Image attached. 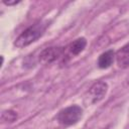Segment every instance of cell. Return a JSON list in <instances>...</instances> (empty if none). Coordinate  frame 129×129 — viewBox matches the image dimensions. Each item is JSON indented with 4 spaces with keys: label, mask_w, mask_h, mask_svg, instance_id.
<instances>
[{
    "label": "cell",
    "mask_w": 129,
    "mask_h": 129,
    "mask_svg": "<svg viewBox=\"0 0 129 129\" xmlns=\"http://www.w3.org/2000/svg\"><path fill=\"white\" fill-rule=\"evenodd\" d=\"M20 1H3V3L5 4V5H8V6H11V5H16V4H18Z\"/></svg>",
    "instance_id": "cell-9"
},
{
    "label": "cell",
    "mask_w": 129,
    "mask_h": 129,
    "mask_svg": "<svg viewBox=\"0 0 129 129\" xmlns=\"http://www.w3.org/2000/svg\"><path fill=\"white\" fill-rule=\"evenodd\" d=\"M86 45H87L86 38L85 37H80V38H77L76 40H74L72 43H70L66 48H67V50L70 54L78 55L85 49Z\"/></svg>",
    "instance_id": "cell-7"
},
{
    "label": "cell",
    "mask_w": 129,
    "mask_h": 129,
    "mask_svg": "<svg viewBox=\"0 0 129 129\" xmlns=\"http://www.w3.org/2000/svg\"><path fill=\"white\" fill-rule=\"evenodd\" d=\"M17 119V114L16 112L12 110H5L1 114V120L6 123H12Z\"/></svg>",
    "instance_id": "cell-8"
},
{
    "label": "cell",
    "mask_w": 129,
    "mask_h": 129,
    "mask_svg": "<svg viewBox=\"0 0 129 129\" xmlns=\"http://www.w3.org/2000/svg\"><path fill=\"white\" fill-rule=\"evenodd\" d=\"M115 51L113 49H109L104 51L103 53L100 54V56L98 57V61L97 64L100 69L104 70V69H108L109 67H111V64L114 61L115 58Z\"/></svg>",
    "instance_id": "cell-6"
},
{
    "label": "cell",
    "mask_w": 129,
    "mask_h": 129,
    "mask_svg": "<svg viewBox=\"0 0 129 129\" xmlns=\"http://www.w3.org/2000/svg\"><path fill=\"white\" fill-rule=\"evenodd\" d=\"M83 117V109L78 105H72L64 109H61L56 119L58 123L63 126H72L77 124Z\"/></svg>",
    "instance_id": "cell-2"
},
{
    "label": "cell",
    "mask_w": 129,
    "mask_h": 129,
    "mask_svg": "<svg viewBox=\"0 0 129 129\" xmlns=\"http://www.w3.org/2000/svg\"><path fill=\"white\" fill-rule=\"evenodd\" d=\"M48 21H38L31 26L27 27L24 31L20 33V35L15 39L14 41V46L18 48L25 47L32 42L36 41L39 37L43 35L45 32L47 26H48Z\"/></svg>",
    "instance_id": "cell-1"
},
{
    "label": "cell",
    "mask_w": 129,
    "mask_h": 129,
    "mask_svg": "<svg viewBox=\"0 0 129 129\" xmlns=\"http://www.w3.org/2000/svg\"><path fill=\"white\" fill-rule=\"evenodd\" d=\"M108 91V85L107 83L103 81L96 82L95 84L92 85V87L88 91V96L87 100L89 104H96L103 100L107 94Z\"/></svg>",
    "instance_id": "cell-4"
},
{
    "label": "cell",
    "mask_w": 129,
    "mask_h": 129,
    "mask_svg": "<svg viewBox=\"0 0 129 129\" xmlns=\"http://www.w3.org/2000/svg\"><path fill=\"white\" fill-rule=\"evenodd\" d=\"M66 48L60 46H50L44 48L38 55V59L42 64H50L60 57H63Z\"/></svg>",
    "instance_id": "cell-3"
},
{
    "label": "cell",
    "mask_w": 129,
    "mask_h": 129,
    "mask_svg": "<svg viewBox=\"0 0 129 129\" xmlns=\"http://www.w3.org/2000/svg\"><path fill=\"white\" fill-rule=\"evenodd\" d=\"M115 58L119 68L126 69L129 67V42L115 53Z\"/></svg>",
    "instance_id": "cell-5"
}]
</instances>
